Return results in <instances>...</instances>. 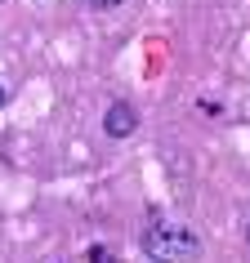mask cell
<instances>
[{"mask_svg":"<svg viewBox=\"0 0 250 263\" xmlns=\"http://www.w3.org/2000/svg\"><path fill=\"white\" fill-rule=\"evenodd\" d=\"M143 254L152 263H197L201 236L192 228H183V223H170L161 214H152L148 228H143Z\"/></svg>","mask_w":250,"mask_h":263,"instance_id":"1","label":"cell"},{"mask_svg":"<svg viewBox=\"0 0 250 263\" xmlns=\"http://www.w3.org/2000/svg\"><path fill=\"white\" fill-rule=\"evenodd\" d=\"M134 125H139V111L130 107V103H112L108 116H103V129H108L112 139H130V134H134Z\"/></svg>","mask_w":250,"mask_h":263,"instance_id":"2","label":"cell"},{"mask_svg":"<svg viewBox=\"0 0 250 263\" xmlns=\"http://www.w3.org/2000/svg\"><path fill=\"white\" fill-rule=\"evenodd\" d=\"M90 263H116V254L108 246H90Z\"/></svg>","mask_w":250,"mask_h":263,"instance_id":"3","label":"cell"},{"mask_svg":"<svg viewBox=\"0 0 250 263\" xmlns=\"http://www.w3.org/2000/svg\"><path fill=\"white\" fill-rule=\"evenodd\" d=\"M90 5H94V9H116L121 0H90Z\"/></svg>","mask_w":250,"mask_h":263,"instance_id":"4","label":"cell"},{"mask_svg":"<svg viewBox=\"0 0 250 263\" xmlns=\"http://www.w3.org/2000/svg\"><path fill=\"white\" fill-rule=\"evenodd\" d=\"M246 246H250V223H246Z\"/></svg>","mask_w":250,"mask_h":263,"instance_id":"5","label":"cell"},{"mask_svg":"<svg viewBox=\"0 0 250 263\" xmlns=\"http://www.w3.org/2000/svg\"><path fill=\"white\" fill-rule=\"evenodd\" d=\"M0 103H5V89H0Z\"/></svg>","mask_w":250,"mask_h":263,"instance_id":"6","label":"cell"}]
</instances>
